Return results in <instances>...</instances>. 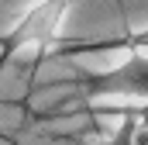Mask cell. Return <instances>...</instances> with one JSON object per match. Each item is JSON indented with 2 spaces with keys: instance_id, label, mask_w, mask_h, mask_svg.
<instances>
[{
  "instance_id": "6da1fadb",
  "label": "cell",
  "mask_w": 148,
  "mask_h": 145,
  "mask_svg": "<svg viewBox=\"0 0 148 145\" xmlns=\"http://www.w3.org/2000/svg\"><path fill=\"white\" fill-rule=\"evenodd\" d=\"M52 86H73V104H148V55H127L110 69H83Z\"/></svg>"
},
{
  "instance_id": "7a4b0ae2",
  "label": "cell",
  "mask_w": 148,
  "mask_h": 145,
  "mask_svg": "<svg viewBox=\"0 0 148 145\" xmlns=\"http://www.w3.org/2000/svg\"><path fill=\"white\" fill-rule=\"evenodd\" d=\"M69 10H73V3H35L28 10H21L17 21L0 35V72L24 48H38L41 52L38 62H45L55 52V45L62 41V24H66Z\"/></svg>"
},
{
  "instance_id": "3957f363",
  "label": "cell",
  "mask_w": 148,
  "mask_h": 145,
  "mask_svg": "<svg viewBox=\"0 0 148 145\" xmlns=\"http://www.w3.org/2000/svg\"><path fill=\"white\" fill-rule=\"evenodd\" d=\"M100 52H127V55H148V28L127 31L117 38H62L48 59H76V55H100Z\"/></svg>"
},
{
  "instance_id": "277c9868",
  "label": "cell",
  "mask_w": 148,
  "mask_h": 145,
  "mask_svg": "<svg viewBox=\"0 0 148 145\" xmlns=\"http://www.w3.org/2000/svg\"><path fill=\"white\" fill-rule=\"evenodd\" d=\"M114 114H121V124L114 128L110 135H103V138H86V142H79V145H134V121H131L124 110H114Z\"/></svg>"
}]
</instances>
